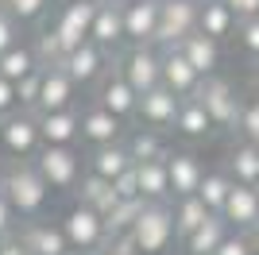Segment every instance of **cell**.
I'll return each mask as SVG.
<instances>
[{
    "instance_id": "16",
    "label": "cell",
    "mask_w": 259,
    "mask_h": 255,
    "mask_svg": "<svg viewBox=\"0 0 259 255\" xmlns=\"http://www.w3.org/2000/svg\"><path fill=\"white\" fill-rule=\"evenodd\" d=\"M120 132H124V120L112 116L105 105H89L81 112V139L89 147H105V143H116Z\"/></svg>"
},
{
    "instance_id": "19",
    "label": "cell",
    "mask_w": 259,
    "mask_h": 255,
    "mask_svg": "<svg viewBox=\"0 0 259 255\" xmlns=\"http://www.w3.org/2000/svg\"><path fill=\"white\" fill-rule=\"evenodd\" d=\"M136 166V186L143 201H170V174H166V155L162 159H143Z\"/></svg>"
},
{
    "instance_id": "52",
    "label": "cell",
    "mask_w": 259,
    "mask_h": 255,
    "mask_svg": "<svg viewBox=\"0 0 259 255\" xmlns=\"http://www.w3.org/2000/svg\"><path fill=\"white\" fill-rule=\"evenodd\" d=\"M255 81H259V62H255Z\"/></svg>"
},
{
    "instance_id": "31",
    "label": "cell",
    "mask_w": 259,
    "mask_h": 255,
    "mask_svg": "<svg viewBox=\"0 0 259 255\" xmlns=\"http://www.w3.org/2000/svg\"><path fill=\"white\" fill-rule=\"evenodd\" d=\"M170 212H174V232H178V240H186V236H190V232L197 228V224H201V221L209 217L205 201H201L197 193H190V197H174Z\"/></svg>"
},
{
    "instance_id": "10",
    "label": "cell",
    "mask_w": 259,
    "mask_h": 255,
    "mask_svg": "<svg viewBox=\"0 0 259 255\" xmlns=\"http://www.w3.org/2000/svg\"><path fill=\"white\" fill-rule=\"evenodd\" d=\"M124 42H155L159 35V0H124Z\"/></svg>"
},
{
    "instance_id": "32",
    "label": "cell",
    "mask_w": 259,
    "mask_h": 255,
    "mask_svg": "<svg viewBox=\"0 0 259 255\" xmlns=\"http://www.w3.org/2000/svg\"><path fill=\"white\" fill-rule=\"evenodd\" d=\"M228 193H232V174L228 170H205V178L197 186V197L205 201L209 212H221L228 201Z\"/></svg>"
},
{
    "instance_id": "38",
    "label": "cell",
    "mask_w": 259,
    "mask_h": 255,
    "mask_svg": "<svg viewBox=\"0 0 259 255\" xmlns=\"http://www.w3.org/2000/svg\"><path fill=\"white\" fill-rule=\"evenodd\" d=\"M0 4H4V8H8L12 16L23 23V20H39V16L47 12V4H51V0H0Z\"/></svg>"
},
{
    "instance_id": "46",
    "label": "cell",
    "mask_w": 259,
    "mask_h": 255,
    "mask_svg": "<svg viewBox=\"0 0 259 255\" xmlns=\"http://www.w3.org/2000/svg\"><path fill=\"white\" fill-rule=\"evenodd\" d=\"M108 255H140V251H136V244H132V240H128V236H116V240H108Z\"/></svg>"
},
{
    "instance_id": "5",
    "label": "cell",
    "mask_w": 259,
    "mask_h": 255,
    "mask_svg": "<svg viewBox=\"0 0 259 255\" xmlns=\"http://www.w3.org/2000/svg\"><path fill=\"white\" fill-rule=\"evenodd\" d=\"M35 170L43 174V182L51 190H74L77 178H81V155L74 147H58V143H43L39 147V159Z\"/></svg>"
},
{
    "instance_id": "50",
    "label": "cell",
    "mask_w": 259,
    "mask_h": 255,
    "mask_svg": "<svg viewBox=\"0 0 259 255\" xmlns=\"http://www.w3.org/2000/svg\"><path fill=\"white\" fill-rule=\"evenodd\" d=\"M93 4H124V0H93Z\"/></svg>"
},
{
    "instance_id": "40",
    "label": "cell",
    "mask_w": 259,
    "mask_h": 255,
    "mask_svg": "<svg viewBox=\"0 0 259 255\" xmlns=\"http://www.w3.org/2000/svg\"><path fill=\"white\" fill-rule=\"evenodd\" d=\"M213 255H255L248 244V236H240V232H228L225 240H221V247H217Z\"/></svg>"
},
{
    "instance_id": "22",
    "label": "cell",
    "mask_w": 259,
    "mask_h": 255,
    "mask_svg": "<svg viewBox=\"0 0 259 255\" xmlns=\"http://www.w3.org/2000/svg\"><path fill=\"white\" fill-rule=\"evenodd\" d=\"M124 170H132V155H128V143L116 139V143H105V147H93L89 155V174H97L105 182H116Z\"/></svg>"
},
{
    "instance_id": "44",
    "label": "cell",
    "mask_w": 259,
    "mask_h": 255,
    "mask_svg": "<svg viewBox=\"0 0 259 255\" xmlns=\"http://www.w3.org/2000/svg\"><path fill=\"white\" fill-rule=\"evenodd\" d=\"M236 20H248V16H259V0H225Z\"/></svg>"
},
{
    "instance_id": "34",
    "label": "cell",
    "mask_w": 259,
    "mask_h": 255,
    "mask_svg": "<svg viewBox=\"0 0 259 255\" xmlns=\"http://www.w3.org/2000/svg\"><path fill=\"white\" fill-rule=\"evenodd\" d=\"M31 70H39V62H35V51H31V47L16 42L12 51L0 54V77H8V81H20V77H27Z\"/></svg>"
},
{
    "instance_id": "24",
    "label": "cell",
    "mask_w": 259,
    "mask_h": 255,
    "mask_svg": "<svg viewBox=\"0 0 259 255\" xmlns=\"http://www.w3.org/2000/svg\"><path fill=\"white\" fill-rule=\"evenodd\" d=\"M197 31H205L209 39L221 42L236 31V16H232V8L225 0H201V8H197Z\"/></svg>"
},
{
    "instance_id": "20",
    "label": "cell",
    "mask_w": 259,
    "mask_h": 255,
    "mask_svg": "<svg viewBox=\"0 0 259 255\" xmlns=\"http://www.w3.org/2000/svg\"><path fill=\"white\" fill-rule=\"evenodd\" d=\"M101 66H105V51H101L97 42H81V47H74V51L62 58V70H66V77L74 85H85V81H93V77L101 74Z\"/></svg>"
},
{
    "instance_id": "53",
    "label": "cell",
    "mask_w": 259,
    "mask_h": 255,
    "mask_svg": "<svg viewBox=\"0 0 259 255\" xmlns=\"http://www.w3.org/2000/svg\"><path fill=\"white\" fill-rule=\"evenodd\" d=\"M255 147H259V143H255Z\"/></svg>"
},
{
    "instance_id": "25",
    "label": "cell",
    "mask_w": 259,
    "mask_h": 255,
    "mask_svg": "<svg viewBox=\"0 0 259 255\" xmlns=\"http://www.w3.org/2000/svg\"><path fill=\"white\" fill-rule=\"evenodd\" d=\"M97 105H105L108 112H112V116H120V120H124V116H136V108H140V93H136V89H132V85L124 81L120 74H112L105 85H101Z\"/></svg>"
},
{
    "instance_id": "8",
    "label": "cell",
    "mask_w": 259,
    "mask_h": 255,
    "mask_svg": "<svg viewBox=\"0 0 259 255\" xmlns=\"http://www.w3.org/2000/svg\"><path fill=\"white\" fill-rule=\"evenodd\" d=\"M0 147L23 159V155H35V151L43 147V139H39V116L35 112H8V116H0Z\"/></svg>"
},
{
    "instance_id": "15",
    "label": "cell",
    "mask_w": 259,
    "mask_h": 255,
    "mask_svg": "<svg viewBox=\"0 0 259 255\" xmlns=\"http://www.w3.org/2000/svg\"><path fill=\"white\" fill-rule=\"evenodd\" d=\"M178 105H182V97L174 93V89H166V85H155V89H147V93H140V112L143 124L151 128H166L174 124V116H178Z\"/></svg>"
},
{
    "instance_id": "3",
    "label": "cell",
    "mask_w": 259,
    "mask_h": 255,
    "mask_svg": "<svg viewBox=\"0 0 259 255\" xmlns=\"http://www.w3.org/2000/svg\"><path fill=\"white\" fill-rule=\"evenodd\" d=\"M120 77L136 93H147V89L162 85V47H155V42H132V51L120 58Z\"/></svg>"
},
{
    "instance_id": "45",
    "label": "cell",
    "mask_w": 259,
    "mask_h": 255,
    "mask_svg": "<svg viewBox=\"0 0 259 255\" xmlns=\"http://www.w3.org/2000/svg\"><path fill=\"white\" fill-rule=\"evenodd\" d=\"M0 255H31L20 236H0Z\"/></svg>"
},
{
    "instance_id": "14",
    "label": "cell",
    "mask_w": 259,
    "mask_h": 255,
    "mask_svg": "<svg viewBox=\"0 0 259 255\" xmlns=\"http://www.w3.org/2000/svg\"><path fill=\"white\" fill-rule=\"evenodd\" d=\"M162 85L174 89L178 97H194L201 85V74L186 62V54L178 47H162Z\"/></svg>"
},
{
    "instance_id": "28",
    "label": "cell",
    "mask_w": 259,
    "mask_h": 255,
    "mask_svg": "<svg viewBox=\"0 0 259 255\" xmlns=\"http://www.w3.org/2000/svg\"><path fill=\"white\" fill-rule=\"evenodd\" d=\"M20 240H23V247L31 255H62L66 247H70L66 236H62V228H54V224H31Z\"/></svg>"
},
{
    "instance_id": "21",
    "label": "cell",
    "mask_w": 259,
    "mask_h": 255,
    "mask_svg": "<svg viewBox=\"0 0 259 255\" xmlns=\"http://www.w3.org/2000/svg\"><path fill=\"white\" fill-rule=\"evenodd\" d=\"M89 42H97L101 51H112L124 42V12L120 4H97L93 27H89Z\"/></svg>"
},
{
    "instance_id": "9",
    "label": "cell",
    "mask_w": 259,
    "mask_h": 255,
    "mask_svg": "<svg viewBox=\"0 0 259 255\" xmlns=\"http://www.w3.org/2000/svg\"><path fill=\"white\" fill-rule=\"evenodd\" d=\"M93 16H97V4L93 0H74V4H62L58 16H54V35L66 42V51H74L89 39V27H93Z\"/></svg>"
},
{
    "instance_id": "27",
    "label": "cell",
    "mask_w": 259,
    "mask_h": 255,
    "mask_svg": "<svg viewBox=\"0 0 259 255\" xmlns=\"http://www.w3.org/2000/svg\"><path fill=\"white\" fill-rule=\"evenodd\" d=\"M77 201L89 205V209H97L101 217H105V212L120 201V193L112 190V182L97 178V174H81V178H77Z\"/></svg>"
},
{
    "instance_id": "37",
    "label": "cell",
    "mask_w": 259,
    "mask_h": 255,
    "mask_svg": "<svg viewBox=\"0 0 259 255\" xmlns=\"http://www.w3.org/2000/svg\"><path fill=\"white\" fill-rule=\"evenodd\" d=\"M236 39H240V47H244L251 58H259V16L236 20Z\"/></svg>"
},
{
    "instance_id": "35",
    "label": "cell",
    "mask_w": 259,
    "mask_h": 255,
    "mask_svg": "<svg viewBox=\"0 0 259 255\" xmlns=\"http://www.w3.org/2000/svg\"><path fill=\"white\" fill-rule=\"evenodd\" d=\"M236 128H240V136H244V143H259V97L240 105Z\"/></svg>"
},
{
    "instance_id": "18",
    "label": "cell",
    "mask_w": 259,
    "mask_h": 255,
    "mask_svg": "<svg viewBox=\"0 0 259 255\" xmlns=\"http://www.w3.org/2000/svg\"><path fill=\"white\" fill-rule=\"evenodd\" d=\"M178 51L186 54V62L194 66L201 77H209V74H217V66H221V42L217 39H209L205 31H190L182 42H174Z\"/></svg>"
},
{
    "instance_id": "2",
    "label": "cell",
    "mask_w": 259,
    "mask_h": 255,
    "mask_svg": "<svg viewBox=\"0 0 259 255\" xmlns=\"http://www.w3.org/2000/svg\"><path fill=\"white\" fill-rule=\"evenodd\" d=\"M0 190H4V197L12 201V209H16V217H35V212L47 205V197H51V186L43 182V174L31 166H12L4 178H0Z\"/></svg>"
},
{
    "instance_id": "42",
    "label": "cell",
    "mask_w": 259,
    "mask_h": 255,
    "mask_svg": "<svg viewBox=\"0 0 259 255\" xmlns=\"http://www.w3.org/2000/svg\"><path fill=\"white\" fill-rule=\"evenodd\" d=\"M112 190L120 193V197H140V186H136V166L132 170H124L116 182H112Z\"/></svg>"
},
{
    "instance_id": "7",
    "label": "cell",
    "mask_w": 259,
    "mask_h": 255,
    "mask_svg": "<svg viewBox=\"0 0 259 255\" xmlns=\"http://www.w3.org/2000/svg\"><path fill=\"white\" fill-rule=\"evenodd\" d=\"M197 8H201V0H159V35H155V47H174L190 31H197Z\"/></svg>"
},
{
    "instance_id": "41",
    "label": "cell",
    "mask_w": 259,
    "mask_h": 255,
    "mask_svg": "<svg viewBox=\"0 0 259 255\" xmlns=\"http://www.w3.org/2000/svg\"><path fill=\"white\" fill-rule=\"evenodd\" d=\"M16 108H20V97H16V81L0 77V116H8V112H16Z\"/></svg>"
},
{
    "instance_id": "48",
    "label": "cell",
    "mask_w": 259,
    "mask_h": 255,
    "mask_svg": "<svg viewBox=\"0 0 259 255\" xmlns=\"http://www.w3.org/2000/svg\"><path fill=\"white\" fill-rule=\"evenodd\" d=\"M85 255H108V247L101 244V247H93V251H85Z\"/></svg>"
},
{
    "instance_id": "12",
    "label": "cell",
    "mask_w": 259,
    "mask_h": 255,
    "mask_svg": "<svg viewBox=\"0 0 259 255\" xmlns=\"http://www.w3.org/2000/svg\"><path fill=\"white\" fill-rule=\"evenodd\" d=\"M39 116V139L58 143V147H74L81 139V112L77 108H58V112H35Z\"/></svg>"
},
{
    "instance_id": "17",
    "label": "cell",
    "mask_w": 259,
    "mask_h": 255,
    "mask_svg": "<svg viewBox=\"0 0 259 255\" xmlns=\"http://www.w3.org/2000/svg\"><path fill=\"white\" fill-rule=\"evenodd\" d=\"M221 217L228 221V228H251V224H259V186L232 182V193H228Z\"/></svg>"
},
{
    "instance_id": "47",
    "label": "cell",
    "mask_w": 259,
    "mask_h": 255,
    "mask_svg": "<svg viewBox=\"0 0 259 255\" xmlns=\"http://www.w3.org/2000/svg\"><path fill=\"white\" fill-rule=\"evenodd\" d=\"M248 244H251V251L259 255V224H251V228H248Z\"/></svg>"
},
{
    "instance_id": "33",
    "label": "cell",
    "mask_w": 259,
    "mask_h": 255,
    "mask_svg": "<svg viewBox=\"0 0 259 255\" xmlns=\"http://www.w3.org/2000/svg\"><path fill=\"white\" fill-rule=\"evenodd\" d=\"M128 155H132V162H143V159H162L166 155V143H162V136H159V128H140V132H132L128 139Z\"/></svg>"
},
{
    "instance_id": "51",
    "label": "cell",
    "mask_w": 259,
    "mask_h": 255,
    "mask_svg": "<svg viewBox=\"0 0 259 255\" xmlns=\"http://www.w3.org/2000/svg\"><path fill=\"white\" fill-rule=\"evenodd\" d=\"M51 4H58V8H62V4H74V0H51Z\"/></svg>"
},
{
    "instance_id": "39",
    "label": "cell",
    "mask_w": 259,
    "mask_h": 255,
    "mask_svg": "<svg viewBox=\"0 0 259 255\" xmlns=\"http://www.w3.org/2000/svg\"><path fill=\"white\" fill-rule=\"evenodd\" d=\"M16 42H20V20H16L4 4H0V54L12 51Z\"/></svg>"
},
{
    "instance_id": "26",
    "label": "cell",
    "mask_w": 259,
    "mask_h": 255,
    "mask_svg": "<svg viewBox=\"0 0 259 255\" xmlns=\"http://www.w3.org/2000/svg\"><path fill=\"white\" fill-rule=\"evenodd\" d=\"M174 132L186 136V139H205L209 132H213V120H209V112L201 108L197 97H182L178 116H174Z\"/></svg>"
},
{
    "instance_id": "43",
    "label": "cell",
    "mask_w": 259,
    "mask_h": 255,
    "mask_svg": "<svg viewBox=\"0 0 259 255\" xmlns=\"http://www.w3.org/2000/svg\"><path fill=\"white\" fill-rule=\"evenodd\" d=\"M12 228H16V209H12V201L0 190V236H12Z\"/></svg>"
},
{
    "instance_id": "4",
    "label": "cell",
    "mask_w": 259,
    "mask_h": 255,
    "mask_svg": "<svg viewBox=\"0 0 259 255\" xmlns=\"http://www.w3.org/2000/svg\"><path fill=\"white\" fill-rule=\"evenodd\" d=\"M197 101H201V108L209 112V120H213V128H232L236 124V116H240V101L236 97V85L228 81V77H221V74H209V77H201V85H197Z\"/></svg>"
},
{
    "instance_id": "29",
    "label": "cell",
    "mask_w": 259,
    "mask_h": 255,
    "mask_svg": "<svg viewBox=\"0 0 259 255\" xmlns=\"http://www.w3.org/2000/svg\"><path fill=\"white\" fill-rule=\"evenodd\" d=\"M140 212H143V197H120V201L105 212V232H108V240L128 236L132 224L140 221Z\"/></svg>"
},
{
    "instance_id": "6",
    "label": "cell",
    "mask_w": 259,
    "mask_h": 255,
    "mask_svg": "<svg viewBox=\"0 0 259 255\" xmlns=\"http://www.w3.org/2000/svg\"><path fill=\"white\" fill-rule=\"evenodd\" d=\"M62 236H66V244L77 247V251H93V247L108 244V232H105V217H101L97 209H89V205L77 201L74 209L62 217Z\"/></svg>"
},
{
    "instance_id": "23",
    "label": "cell",
    "mask_w": 259,
    "mask_h": 255,
    "mask_svg": "<svg viewBox=\"0 0 259 255\" xmlns=\"http://www.w3.org/2000/svg\"><path fill=\"white\" fill-rule=\"evenodd\" d=\"M228 232H232V228H228V221H225V217H221V212H209V217H205L201 224H197V228H194L190 236H186L182 244H186V251H190V255H213Z\"/></svg>"
},
{
    "instance_id": "30",
    "label": "cell",
    "mask_w": 259,
    "mask_h": 255,
    "mask_svg": "<svg viewBox=\"0 0 259 255\" xmlns=\"http://www.w3.org/2000/svg\"><path fill=\"white\" fill-rule=\"evenodd\" d=\"M228 174L240 186H259V147L255 143H240L228 155Z\"/></svg>"
},
{
    "instance_id": "36",
    "label": "cell",
    "mask_w": 259,
    "mask_h": 255,
    "mask_svg": "<svg viewBox=\"0 0 259 255\" xmlns=\"http://www.w3.org/2000/svg\"><path fill=\"white\" fill-rule=\"evenodd\" d=\"M39 85H43V66H39V70H31L27 77H20V81H16V97H20V105L27 108V112H31L35 101H39Z\"/></svg>"
},
{
    "instance_id": "1",
    "label": "cell",
    "mask_w": 259,
    "mask_h": 255,
    "mask_svg": "<svg viewBox=\"0 0 259 255\" xmlns=\"http://www.w3.org/2000/svg\"><path fill=\"white\" fill-rule=\"evenodd\" d=\"M174 212H170V201H143V212L140 221L132 224L128 240L136 244L140 255H162L166 247L174 244Z\"/></svg>"
},
{
    "instance_id": "11",
    "label": "cell",
    "mask_w": 259,
    "mask_h": 255,
    "mask_svg": "<svg viewBox=\"0 0 259 255\" xmlns=\"http://www.w3.org/2000/svg\"><path fill=\"white\" fill-rule=\"evenodd\" d=\"M166 174H170V197H190L205 178V162L194 151H166Z\"/></svg>"
},
{
    "instance_id": "49",
    "label": "cell",
    "mask_w": 259,
    "mask_h": 255,
    "mask_svg": "<svg viewBox=\"0 0 259 255\" xmlns=\"http://www.w3.org/2000/svg\"><path fill=\"white\" fill-rule=\"evenodd\" d=\"M62 255H85V251H77V247H66V251Z\"/></svg>"
},
{
    "instance_id": "13",
    "label": "cell",
    "mask_w": 259,
    "mask_h": 255,
    "mask_svg": "<svg viewBox=\"0 0 259 255\" xmlns=\"http://www.w3.org/2000/svg\"><path fill=\"white\" fill-rule=\"evenodd\" d=\"M58 108H74V81L66 77L62 66H43V85L31 112H58Z\"/></svg>"
}]
</instances>
